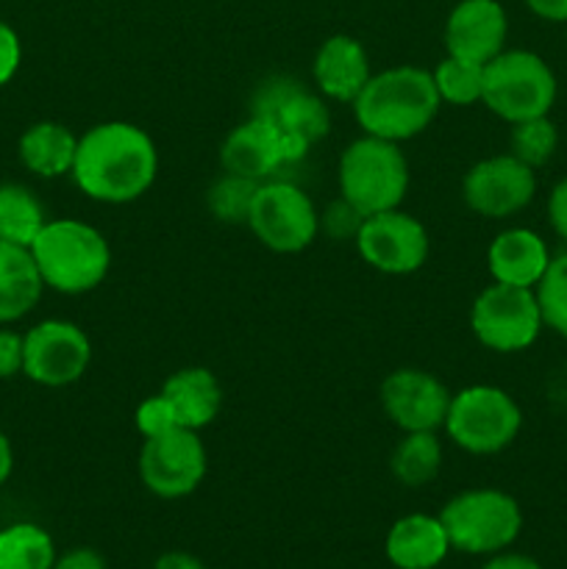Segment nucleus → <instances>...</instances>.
I'll return each instance as SVG.
<instances>
[{
	"instance_id": "nucleus-32",
	"label": "nucleus",
	"mask_w": 567,
	"mask_h": 569,
	"mask_svg": "<svg viewBox=\"0 0 567 569\" xmlns=\"http://www.w3.org/2000/svg\"><path fill=\"white\" fill-rule=\"evenodd\" d=\"M361 222H365V214H361L356 206H350L345 198H337L320 214V231H326L328 237L337 239V242H348V239L354 242Z\"/></svg>"
},
{
	"instance_id": "nucleus-20",
	"label": "nucleus",
	"mask_w": 567,
	"mask_h": 569,
	"mask_svg": "<svg viewBox=\"0 0 567 569\" xmlns=\"http://www.w3.org/2000/svg\"><path fill=\"white\" fill-rule=\"evenodd\" d=\"M450 550L454 548L439 515L400 517L384 539V556L395 569H437Z\"/></svg>"
},
{
	"instance_id": "nucleus-34",
	"label": "nucleus",
	"mask_w": 567,
	"mask_h": 569,
	"mask_svg": "<svg viewBox=\"0 0 567 569\" xmlns=\"http://www.w3.org/2000/svg\"><path fill=\"white\" fill-rule=\"evenodd\" d=\"M22 376V333L0 326V381Z\"/></svg>"
},
{
	"instance_id": "nucleus-23",
	"label": "nucleus",
	"mask_w": 567,
	"mask_h": 569,
	"mask_svg": "<svg viewBox=\"0 0 567 569\" xmlns=\"http://www.w3.org/2000/svg\"><path fill=\"white\" fill-rule=\"evenodd\" d=\"M42 292L44 283L31 250L0 242V326H11L31 315Z\"/></svg>"
},
{
	"instance_id": "nucleus-15",
	"label": "nucleus",
	"mask_w": 567,
	"mask_h": 569,
	"mask_svg": "<svg viewBox=\"0 0 567 569\" xmlns=\"http://www.w3.org/2000/svg\"><path fill=\"white\" fill-rule=\"evenodd\" d=\"M450 389L434 372L420 367H400L381 381L378 398L387 420L400 433L442 431L450 406Z\"/></svg>"
},
{
	"instance_id": "nucleus-39",
	"label": "nucleus",
	"mask_w": 567,
	"mask_h": 569,
	"mask_svg": "<svg viewBox=\"0 0 567 569\" xmlns=\"http://www.w3.org/2000/svg\"><path fill=\"white\" fill-rule=\"evenodd\" d=\"M153 569H209L200 559H195L192 553H183V550H170V553H161L153 561Z\"/></svg>"
},
{
	"instance_id": "nucleus-19",
	"label": "nucleus",
	"mask_w": 567,
	"mask_h": 569,
	"mask_svg": "<svg viewBox=\"0 0 567 569\" xmlns=\"http://www.w3.org/2000/svg\"><path fill=\"white\" fill-rule=\"evenodd\" d=\"M550 259L554 256H550L545 239L531 228H506L487 248L489 278L495 283H509V287H537Z\"/></svg>"
},
{
	"instance_id": "nucleus-28",
	"label": "nucleus",
	"mask_w": 567,
	"mask_h": 569,
	"mask_svg": "<svg viewBox=\"0 0 567 569\" xmlns=\"http://www.w3.org/2000/svg\"><path fill=\"white\" fill-rule=\"evenodd\" d=\"M256 189H259V181L222 172V176L206 189V209H209V214L215 217L217 222H226V226H239V222H242V226H248Z\"/></svg>"
},
{
	"instance_id": "nucleus-18",
	"label": "nucleus",
	"mask_w": 567,
	"mask_h": 569,
	"mask_svg": "<svg viewBox=\"0 0 567 569\" xmlns=\"http://www.w3.org/2000/svg\"><path fill=\"white\" fill-rule=\"evenodd\" d=\"M220 167L222 172L250 178V181H270L284 167L276 126L261 117H248L237 128H231L220 144Z\"/></svg>"
},
{
	"instance_id": "nucleus-11",
	"label": "nucleus",
	"mask_w": 567,
	"mask_h": 569,
	"mask_svg": "<svg viewBox=\"0 0 567 569\" xmlns=\"http://www.w3.org/2000/svg\"><path fill=\"white\" fill-rule=\"evenodd\" d=\"M139 481L161 500H181L203 483L209 470L203 439L189 428H172L142 442L139 450Z\"/></svg>"
},
{
	"instance_id": "nucleus-6",
	"label": "nucleus",
	"mask_w": 567,
	"mask_h": 569,
	"mask_svg": "<svg viewBox=\"0 0 567 569\" xmlns=\"http://www.w3.org/2000/svg\"><path fill=\"white\" fill-rule=\"evenodd\" d=\"M450 548L467 556L509 550L523 531L520 503L504 489L481 487L454 495L439 511Z\"/></svg>"
},
{
	"instance_id": "nucleus-33",
	"label": "nucleus",
	"mask_w": 567,
	"mask_h": 569,
	"mask_svg": "<svg viewBox=\"0 0 567 569\" xmlns=\"http://www.w3.org/2000/svg\"><path fill=\"white\" fill-rule=\"evenodd\" d=\"M22 61V42L14 28L6 20H0V89L17 76Z\"/></svg>"
},
{
	"instance_id": "nucleus-13",
	"label": "nucleus",
	"mask_w": 567,
	"mask_h": 569,
	"mask_svg": "<svg viewBox=\"0 0 567 569\" xmlns=\"http://www.w3.org/2000/svg\"><path fill=\"white\" fill-rule=\"evenodd\" d=\"M354 244L361 261L384 276H411L431 253L426 226L404 209L365 217Z\"/></svg>"
},
{
	"instance_id": "nucleus-29",
	"label": "nucleus",
	"mask_w": 567,
	"mask_h": 569,
	"mask_svg": "<svg viewBox=\"0 0 567 569\" xmlns=\"http://www.w3.org/2000/svg\"><path fill=\"white\" fill-rule=\"evenodd\" d=\"M556 148H559V128L554 126V120L548 114L511 126L509 153L517 156L531 170H539V167L548 164L554 159Z\"/></svg>"
},
{
	"instance_id": "nucleus-22",
	"label": "nucleus",
	"mask_w": 567,
	"mask_h": 569,
	"mask_svg": "<svg viewBox=\"0 0 567 569\" xmlns=\"http://www.w3.org/2000/svg\"><path fill=\"white\" fill-rule=\"evenodd\" d=\"M78 137L70 126L56 120H39L20 133L17 156L20 164L37 178H61L72 172Z\"/></svg>"
},
{
	"instance_id": "nucleus-25",
	"label": "nucleus",
	"mask_w": 567,
	"mask_h": 569,
	"mask_svg": "<svg viewBox=\"0 0 567 569\" xmlns=\"http://www.w3.org/2000/svg\"><path fill=\"white\" fill-rule=\"evenodd\" d=\"M48 222L44 206L22 183H0V242L31 248Z\"/></svg>"
},
{
	"instance_id": "nucleus-12",
	"label": "nucleus",
	"mask_w": 567,
	"mask_h": 569,
	"mask_svg": "<svg viewBox=\"0 0 567 569\" xmlns=\"http://www.w3.org/2000/svg\"><path fill=\"white\" fill-rule=\"evenodd\" d=\"M92 365L87 331L70 320H42L22 333V376L48 389L81 381Z\"/></svg>"
},
{
	"instance_id": "nucleus-31",
	"label": "nucleus",
	"mask_w": 567,
	"mask_h": 569,
	"mask_svg": "<svg viewBox=\"0 0 567 569\" xmlns=\"http://www.w3.org/2000/svg\"><path fill=\"white\" fill-rule=\"evenodd\" d=\"M133 422H137V431L142 433V439L159 437V433L172 431L178 426V417L172 411L170 400L165 395H153V398H145L142 403L137 406V415H133Z\"/></svg>"
},
{
	"instance_id": "nucleus-3",
	"label": "nucleus",
	"mask_w": 567,
	"mask_h": 569,
	"mask_svg": "<svg viewBox=\"0 0 567 569\" xmlns=\"http://www.w3.org/2000/svg\"><path fill=\"white\" fill-rule=\"evenodd\" d=\"M28 250L42 276L44 289L61 295L92 292L111 270L109 239L94 226L72 217L44 222Z\"/></svg>"
},
{
	"instance_id": "nucleus-38",
	"label": "nucleus",
	"mask_w": 567,
	"mask_h": 569,
	"mask_svg": "<svg viewBox=\"0 0 567 569\" xmlns=\"http://www.w3.org/2000/svg\"><path fill=\"white\" fill-rule=\"evenodd\" d=\"M481 569H543V567H539V561H534L531 556L500 550V553L489 556V559L484 561Z\"/></svg>"
},
{
	"instance_id": "nucleus-37",
	"label": "nucleus",
	"mask_w": 567,
	"mask_h": 569,
	"mask_svg": "<svg viewBox=\"0 0 567 569\" xmlns=\"http://www.w3.org/2000/svg\"><path fill=\"white\" fill-rule=\"evenodd\" d=\"M534 17L545 22H567V0H523Z\"/></svg>"
},
{
	"instance_id": "nucleus-7",
	"label": "nucleus",
	"mask_w": 567,
	"mask_h": 569,
	"mask_svg": "<svg viewBox=\"0 0 567 569\" xmlns=\"http://www.w3.org/2000/svg\"><path fill=\"white\" fill-rule=\"evenodd\" d=\"M523 428V409L506 389L470 383L450 395L442 431L470 456H495L509 448Z\"/></svg>"
},
{
	"instance_id": "nucleus-1",
	"label": "nucleus",
	"mask_w": 567,
	"mask_h": 569,
	"mask_svg": "<svg viewBox=\"0 0 567 569\" xmlns=\"http://www.w3.org/2000/svg\"><path fill=\"white\" fill-rule=\"evenodd\" d=\"M159 176V150L145 128L126 120L98 122L78 137L70 178L89 200L133 203Z\"/></svg>"
},
{
	"instance_id": "nucleus-14",
	"label": "nucleus",
	"mask_w": 567,
	"mask_h": 569,
	"mask_svg": "<svg viewBox=\"0 0 567 569\" xmlns=\"http://www.w3.org/2000/svg\"><path fill=\"white\" fill-rule=\"evenodd\" d=\"M537 194V170L517 156L498 153L476 161L461 178V200L487 220H506L526 209Z\"/></svg>"
},
{
	"instance_id": "nucleus-21",
	"label": "nucleus",
	"mask_w": 567,
	"mask_h": 569,
	"mask_svg": "<svg viewBox=\"0 0 567 569\" xmlns=\"http://www.w3.org/2000/svg\"><path fill=\"white\" fill-rule=\"evenodd\" d=\"M161 395L170 400L178 426L189 431L211 426L222 409V387L209 367H183L161 383Z\"/></svg>"
},
{
	"instance_id": "nucleus-4",
	"label": "nucleus",
	"mask_w": 567,
	"mask_h": 569,
	"mask_svg": "<svg viewBox=\"0 0 567 569\" xmlns=\"http://www.w3.org/2000/svg\"><path fill=\"white\" fill-rule=\"evenodd\" d=\"M337 181L339 198L356 206L365 217L381 214L400 209L406 200L411 181L409 161L398 142L361 133L339 156Z\"/></svg>"
},
{
	"instance_id": "nucleus-16",
	"label": "nucleus",
	"mask_w": 567,
	"mask_h": 569,
	"mask_svg": "<svg viewBox=\"0 0 567 569\" xmlns=\"http://www.w3.org/2000/svg\"><path fill=\"white\" fill-rule=\"evenodd\" d=\"M509 17L498 0H459L445 20V50L461 61L487 64L506 50Z\"/></svg>"
},
{
	"instance_id": "nucleus-36",
	"label": "nucleus",
	"mask_w": 567,
	"mask_h": 569,
	"mask_svg": "<svg viewBox=\"0 0 567 569\" xmlns=\"http://www.w3.org/2000/svg\"><path fill=\"white\" fill-rule=\"evenodd\" d=\"M53 569H106V559L92 548H72L56 556Z\"/></svg>"
},
{
	"instance_id": "nucleus-26",
	"label": "nucleus",
	"mask_w": 567,
	"mask_h": 569,
	"mask_svg": "<svg viewBox=\"0 0 567 569\" xmlns=\"http://www.w3.org/2000/svg\"><path fill=\"white\" fill-rule=\"evenodd\" d=\"M56 545L37 522H14L0 531V569H53Z\"/></svg>"
},
{
	"instance_id": "nucleus-17",
	"label": "nucleus",
	"mask_w": 567,
	"mask_h": 569,
	"mask_svg": "<svg viewBox=\"0 0 567 569\" xmlns=\"http://www.w3.org/2000/svg\"><path fill=\"white\" fill-rule=\"evenodd\" d=\"M372 67L365 44L348 33H334L317 48L311 61V78L322 98L337 103H354L365 83L370 81Z\"/></svg>"
},
{
	"instance_id": "nucleus-27",
	"label": "nucleus",
	"mask_w": 567,
	"mask_h": 569,
	"mask_svg": "<svg viewBox=\"0 0 567 569\" xmlns=\"http://www.w3.org/2000/svg\"><path fill=\"white\" fill-rule=\"evenodd\" d=\"M434 87L442 103L448 106H476L484 94V64L461 61L456 56H445L431 70Z\"/></svg>"
},
{
	"instance_id": "nucleus-5",
	"label": "nucleus",
	"mask_w": 567,
	"mask_h": 569,
	"mask_svg": "<svg viewBox=\"0 0 567 569\" xmlns=\"http://www.w3.org/2000/svg\"><path fill=\"white\" fill-rule=\"evenodd\" d=\"M556 94L554 70L534 50H500L484 64L481 103L509 126L550 114Z\"/></svg>"
},
{
	"instance_id": "nucleus-35",
	"label": "nucleus",
	"mask_w": 567,
	"mask_h": 569,
	"mask_svg": "<svg viewBox=\"0 0 567 569\" xmlns=\"http://www.w3.org/2000/svg\"><path fill=\"white\" fill-rule=\"evenodd\" d=\"M548 222L556 237L567 244V176L556 181L548 198Z\"/></svg>"
},
{
	"instance_id": "nucleus-9",
	"label": "nucleus",
	"mask_w": 567,
	"mask_h": 569,
	"mask_svg": "<svg viewBox=\"0 0 567 569\" xmlns=\"http://www.w3.org/2000/svg\"><path fill=\"white\" fill-rule=\"evenodd\" d=\"M543 311L534 289L489 283L470 306V331L493 353H520L543 333Z\"/></svg>"
},
{
	"instance_id": "nucleus-10",
	"label": "nucleus",
	"mask_w": 567,
	"mask_h": 569,
	"mask_svg": "<svg viewBox=\"0 0 567 569\" xmlns=\"http://www.w3.org/2000/svg\"><path fill=\"white\" fill-rule=\"evenodd\" d=\"M248 228L272 253L292 256L309 248L320 233V211L309 194L289 181H261L256 189Z\"/></svg>"
},
{
	"instance_id": "nucleus-40",
	"label": "nucleus",
	"mask_w": 567,
	"mask_h": 569,
	"mask_svg": "<svg viewBox=\"0 0 567 569\" xmlns=\"http://www.w3.org/2000/svg\"><path fill=\"white\" fill-rule=\"evenodd\" d=\"M11 470H14V450H11L9 437L0 431V487L11 478Z\"/></svg>"
},
{
	"instance_id": "nucleus-30",
	"label": "nucleus",
	"mask_w": 567,
	"mask_h": 569,
	"mask_svg": "<svg viewBox=\"0 0 567 569\" xmlns=\"http://www.w3.org/2000/svg\"><path fill=\"white\" fill-rule=\"evenodd\" d=\"M545 328L567 339V253L550 259L543 281L534 287Z\"/></svg>"
},
{
	"instance_id": "nucleus-8",
	"label": "nucleus",
	"mask_w": 567,
	"mask_h": 569,
	"mask_svg": "<svg viewBox=\"0 0 567 569\" xmlns=\"http://www.w3.org/2000/svg\"><path fill=\"white\" fill-rule=\"evenodd\" d=\"M250 117H261L276 126L284 164L306 159V153L331 131L326 98L289 76H272L256 87L250 98Z\"/></svg>"
},
{
	"instance_id": "nucleus-24",
	"label": "nucleus",
	"mask_w": 567,
	"mask_h": 569,
	"mask_svg": "<svg viewBox=\"0 0 567 569\" xmlns=\"http://www.w3.org/2000/svg\"><path fill=\"white\" fill-rule=\"evenodd\" d=\"M445 461L439 431H409L398 439L389 456V472L406 489L428 487Z\"/></svg>"
},
{
	"instance_id": "nucleus-2",
	"label": "nucleus",
	"mask_w": 567,
	"mask_h": 569,
	"mask_svg": "<svg viewBox=\"0 0 567 569\" xmlns=\"http://www.w3.org/2000/svg\"><path fill=\"white\" fill-rule=\"evenodd\" d=\"M354 117L367 137L406 142L415 139L437 120L439 100L431 70L415 64H398L372 72L370 81L354 100Z\"/></svg>"
}]
</instances>
